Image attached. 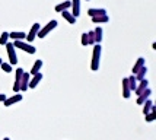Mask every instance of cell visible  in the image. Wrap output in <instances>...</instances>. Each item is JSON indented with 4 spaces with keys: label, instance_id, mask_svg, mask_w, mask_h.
<instances>
[{
    "label": "cell",
    "instance_id": "obj_9",
    "mask_svg": "<svg viewBox=\"0 0 156 140\" xmlns=\"http://www.w3.org/2000/svg\"><path fill=\"white\" fill-rule=\"evenodd\" d=\"M147 88H149V80L143 79V80H140V82H137V88H136V91H134V92H136V95L139 96V95H140L142 92H144Z\"/></svg>",
    "mask_w": 156,
    "mask_h": 140
},
{
    "label": "cell",
    "instance_id": "obj_10",
    "mask_svg": "<svg viewBox=\"0 0 156 140\" xmlns=\"http://www.w3.org/2000/svg\"><path fill=\"white\" fill-rule=\"evenodd\" d=\"M150 95H152V89H150V88H147L144 92H142L140 95H139V96H137V104H139V105H143L146 101L149 99Z\"/></svg>",
    "mask_w": 156,
    "mask_h": 140
},
{
    "label": "cell",
    "instance_id": "obj_23",
    "mask_svg": "<svg viewBox=\"0 0 156 140\" xmlns=\"http://www.w3.org/2000/svg\"><path fill=\"white\" fill-rule=\"evenodd\" d=\"M127 82H129L130 91H131V92H133V91H136V88H137V80H136V77H134V74L129 76V77H127Z\"/></svg>",
    "mask_w": 156,
    "mask_h": 140
},
{
    "label": "cell",
    "instance_id": "obj_27",
    "mask_svg": "<svg viewBox=\"0 0 156 140\" xmlns=\"http://www.w3.org/2000/svg\"><path fill=\"white\" fill-rule=\"evenodd\" d=\"M0 67H2V70H3L5 73H10V72L13 70V69H12V66H10L9 63H5V61H3V63L0 64Z\"/></svg>",
    "mask_w": 156,
    "mask_h": 140
},
{
    "label": "cell",
    "instance_id": "obj_19",
    "mask_svg": "<svg viewBox=\"0 0 156 140\" xmlns=\"http://www.w3.org/2000/svg\"><path fill=\"white\" fill-rule=\"evenodd\" d=\"M72 6V2H69V0H64L63 3H60V5H57L55 6V12H63V10H67L69 7Z\"/></svg>",
    "mask_w": 156,
    "mask_h": 140
},
{
    "label": "cell",
    "instance_id": "obj_7",
    "mask_svg": "<svg viewBox=\"0 0 156 140\" xmlns=\"http://www.w3.org/2000/svg\"><path fill=\"white\" fill-rule=\"evenodd\" d=\"M29 80H31V74L23 72L22 74V79H20V86H19V92H25L28 91V85H29Z\"/></svg>",
    "mask_w": 156,
    "mask_h": 140
},
{
    "label": "cell",
    "instance_id": "obj_29",
    "mask_svg": "<svg viewBox=\"0 0 156 140\" xmlns=\"http://www.w3.org/2000/svg\"><path fill=\"white\" fill-rule=\"evenodd\" d=\"M80 42H82V45H83V47L88 45V35H86V32L82 34V40H80Z\"/></svg>",
    "mask_w": 156,
    "mask_h": 140
},
{
    "label": "cell",
    "instance_id": "obj_16",
    "mask_svg": "<svg viewBox=\"0 0 156 140\" xmlns=\"http://www.w3.org/2000/svg\"><path fill=\"white\" fill-rule=\"evenodd\" d=\"M143 105H144V107H143V114H144V115H147L149 113L155 111V105H153V102H152L150 99H147Z\"/></svg>",
    "mask_w": 156,
    "mask_h": 140
},
{
    "label": "cell",
    "instance_id": "obj_6",
    "mask_svg": "<svg viewBox=\"0 0 156 140\" xmlns=\"http://www.w3.org/2000/svg\"><path fill=\"white\" fill-rule=\"evenodd\" d=\"M23 69L18 67L16 69V74H15V83H13V92L19 93V86H20V79H22V74H23Z\"/></svg>",
    "mask_w": 156,
    "mask_h": 140
},
{
    "label": "cell",
    "instance_id": "obj_12",
    "mask_svg": "<svg viewBox=\"0 0 156 140\" xmlns=\"http://www.w3.org/2000/svg\"><path fill=\"white\" fill-rule=\"evenodd\" d=\"M121 88H122V96L127 99V98H130L131 96V91H130L129 88V82H127V77H124V79L121 80Z\"/></svg>",
    "mask_w": 156,
    "mask_h": 140
},
{
    "label": "cell",
    "instance_id": "obj_5",
    "mask_svg": "<svg viewBox=\"0 0 156 140\" xmlns=\"http://www.w3.org/2000/svg\"><path fill=\"white\" fill-rule=\"evenodd\" d=\"M41 29V27H40V23L37 22V23H34L32 27H31V29H29V32L27 34V38L25 40H28V44L29 42H32V41L37 38V34H38V31Z\"/></svg>",
    "mask_w": 156,
    "mask_h": 140
},
{
    "label": "cell",
    "instance_id": "obj_22",
    "mask_svg": "<svg viewBox=\"0 0 156 140\" xmlns=\"http://www.w3.org/2000/svg\"><path fill=\"white\" fill-rule=\"evenodd\" d=\"M41 67H42V60H37L34 63V66H32V69H31V72H29V74H37V73H40V70H41Z\"/></svg>",
    "mask_w": 156,
    "mask_h": 140
},
{
    "label": "cell",
    "instance_id": "obj_17",
    "mask_svg": "<svg viewBox=\"0 0 156 140\" xmlns=\"http://www.w3.org/2000/svg\"><path fill=\"white\" fill-rule=\"evenodd\" d=\"M143 66H144V59H143V57H139V59H137V61L133 64V70H131V73L136 74Z\"/></svg>",
    "mask_w": 156,
    "mask_h": 140
},
{
    "label": "cell",
    "instance_id": "obj_3",
    "mask_svg": "<svg viewBox=\"0 0 156 140\" xmlns=\"http://www.w3.org/2000/svg\"><path fill=\"white\" fill-rule=\"evenodd\" d=\"M12 44H13L15 48H20V50L27 51L28 54H35V51H37L35 47H32L31 44H28V42H25V41H13Z\"/></svg>",
    "mask_w": 156,
    "mask_h": 140
},
{
    "label": "cell",
    "instance_id": "obj_18",
    "mask_svg": "<svg viewBox=\"0 0 156 140\" xmlns=\"http://www.w3.org/2000/svg\"><path fill=\"white\" fill-rule=\"evenodd\" d=\"M61 16L67 20L69 23H72V25H75L76 23V18L72 15V12H69V10H63V12H61Z\"/></svg>",
    "mask_w": 156,
    "mask_h": 140
},
{
    "label": "cell",
    "instance_id": "obj_14",
    "mask_svg": "<svg viewBox=\"0 0 156 140\" xmlns=\"http://www.w3.org/2000/svg\"><path fill=\"white\" fill-rule=\"evenodd\" d=\"M70 7H72V15H73L75 18H77V16L80 15V0H73Z\"/></svg>",
    "mask_w": 156,
    "mask_h": 140
},
{
    "label": "cell",
    "instance_id": "obj_13",
    "mask_svg": "<svg viewBox=\"0 0 156 140\" xmlns=\"http://www.w3.org/2000/svg\"><path fill=\"white\" fill-rule=\"evenodd\" d=\"M9 38H12L13 41H25L27 34L22 32V31H13V32L9 34Z\"/></svg>",
    "mask_w": 156,
    "mask_h": 140
},
{
    "label": "cell",
    "instance_id": "obj_1",
    "mask_svg": "<svg viewBox=\"0 0 156 140\" xmlns=\"http://www.w3.org/2000/svg\"><path fill=\"white\" fill-rule=\"evenodd\" d=\"M101 51H102V47L99 44H95L94 47V51H92V61H90V69L96 72L99 69V59H101Z\"/></svg>",
    "mask_w": 156,
    "mask_h": 140
},
{
    "label": "cell",
    "instance_id": "obj_26",
    "mask_svg": "<svg viewBox=\"0 0 156 140\" xmlns=\"http://www.w3.org/2000/svg\"><path fill=\"white\" fill-rule=\"evenodd\" d=\"M9 42V32H3L0 35V45H6Z\"/></svg>",
    "mask_w": 156,
    "mask_h": 140
},
{
    "label": "cell",
    "instance_id": "obj_4",
    "mask_svg": "<svg viewBox=\"0 0 156 140\" xmlns=\"http://www.w3.org/2000/svg\"><path fill=\"white\" fill-rule=\"evenodd\" d=\"M5 47H6L7 56H9V64H10V66H15V64L18 63V56H16V50H15L13 44H12V42H7Z\"/></svg>",
    "mask_w": 156,
    "mask_h": 140
},
{
    "label": "cell",
    "instance_id": "obj_31",
    "mask_svg": "<svg viewBox=\"0 0 156 140\" xmlns=\"http://www.w3.org/2000/svg\"><path fill=\"white\" fill-rule=\"evenodd\" d=\"M3 140H10V139H9V137H5V139H3Z\"/></svg>",
    "mask_w": 156,
    "mask_h": 140
},
{
    "label": "cell",
    "instance_id": "obj_30",
    "mask_svg": "<svg viewBox=\"0 0 156 140\" xmlns=\"http://www.w3.org/2000/svg\"><path fill=\"white\" fill-rule=\"evenodd\" d=\"M7 96H6V93H0V102H3V101L6 99Z\"/></svg>",
    "mask_w": 156,
    "mask_h": 140
},
{
    "label": "cell",
    "instance_id": "obj_20",
    "mask_svg": "<svg viewBox=\"0 0 156 140\" xmlns=\"http://www.w3.org/2000/svg\"><path fill=\"white\" fill-rule=\"evenodd\" d=\"M146 73H147V69H146V66H143L139 72H137L136 74H134V77H136L137 82H140V80L143 79H146Z\"/></svg>",
    "mask_w": 156,
    "mask_h": 140
},
{
    "label": "cell",
    "instance_id": "obj_28",
    "mask_svg": "<svg viewBox=\"0 0 156 140\" xmlns=\"http://www.w3.org/2000/svg\"><path fill=\"white\" fill-rule=\"evenodd\" d=\"M144 118H146V121H147V123H150V121H155L156 120V113H155V111H152V113H149L147 115H144Z\"/></svg>",
    "mask_w": 156,
    "mask_h": 140
},
{
    "label": "cell",
    "instance_id": "obj_25",
    "mask_svg": "<svg viewBox=\"0 0 156 140\" xmlns=\"http://www.w3.org/2000/svg\"><path fill=\"white\" fill-rule=\"evenodd\" d=\"M86 35H88V45H95V34H94V31L86 32Z\"/></svg>",
    "mask_w": 156,
    "mask_h": 140
},
{
    "label": "cell",
    "instance_id": "obj_15",
    "mask_svg": "<svg viewBox=\"0 0 156 140\" xmlns=\"http://www.w3.org/2000/svg\"><path fill=\"white\" fill-rule=\"evenodd\" d=\"M41 80H42V74H41V73L34 74V77H31V80H29V85H28V88H31V89L37 88Z\"/></svg>",
    "mask_w": 156,
    "mask_h": 140
},
{
    "label": "cell",
    "instance_id": "obj_33",
    "mask_svg": "<svg viewBox=\"0 0 156 140\" xmlns=\"http://www.w3.org/2000/svg\"><path fill=\"white\" fill-rule=\"evenodd\" d=\"M86 2H89V0H86Z\"/></svg>",
    "mask_w": 156,
    "mask_h": 140
},
{
    "label": "cell",
    "instance_id": "obj_2",
    "mask_svg": "<svg viewBox=\"0 0 156 140\" xmlns=\"http://www.w3.org/2000/svg\"><path fill=\"white\" fill-rule=\"evenodd\" d=\"M55 27H57V20H55V19L50 20V22H48V23L45 25V27H44V28H41L40 31H38V34H37V37H40V38H44V37H47L48 34L51 32V31H53V29H54Z\"/></svg>",
    "mask_w": 156,
    "mask_h": 140
},
{
    "label": "cell",
    "instance_id": "obj_11",
    "mask_svg": "<svg viewBox=\"0 0 156 140\" xmlns=\"http://www.w3.org/2000/svg\"><path fill=\"white\" fill-rule=\"evenodd\" d=\"M86 13L90 16V18H95V16H102V15H107V10L104 7H99V9H95V7H90Z\"/></svg>",
    "mask_w": 156,
    "mask_h": 140
},
{
    "label": "cell",
    "instance_id": "obj_8",
    "mask_svg": "<svg viewBox=\"0 0 156 140\" xmlns=\"http://www.w3.org/2000/svg\"><path fill=\"white\" fill-rule=\"evenodd\" d=\"M19 101H22V95H20V93H15L13 96L6 98V99L3 101V105H5V107H10V105H13V104L19 102Z\"/></svg>",
    "mask_w": 156,
    "mask_h": 140
},
{
    "label": "cell",
    "instance_id": "obj_32",
    "mask_svg": "<svg viewBox=\"0 0 156 140\" xmlns=\"http://www.w3.org/2000/svg\"><path fill=\"white\" fill-rule=\"evenodd\" d=\"M2 63H3V60H2V59H0V64H2Z\"/></svg>",
    "mask_w": 156,
    "mask_h": 140
},
{
    "label": "cell",
    "instance_id": "obj_24",
    "mask_svg": "<svg viewBox=\"0 0 156 140\" xmlns=\"http://www.w3.org/2000/svg\"><path fill=\"white\" fill-rule=\"evenodd\" d=\"M92 22H94V23H105V22H109V16L108 15L95 16V18H92Z\"/></svg>",
    "mask_w": 156,
    "mask_h": 140
},
{
    "label": "cell",
    "instance_id": "obj_21",
    "mask_svg": "<svg viewBox=\"0 0 156 140\" xmlns=\"http://www.w3.org/2000/svg\"><path fill=\"white\" fill-rule=\"evenodd\" d=\"M94 34H95V44H101L104 29H102L101 27H98V28H95V29H94Z\"/></svg>",
    "mask_w": 156,
    "mask_h": 140
}]
</instances>
